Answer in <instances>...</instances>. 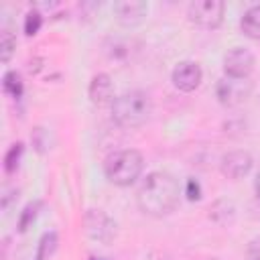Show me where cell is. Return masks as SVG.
<instances>
[{"instance_id": "cell-1", "label": "cell", "mask_w": 260, "mask_h": 260, "mask_svg": "<svg viewBox=\"0 0 260 260\" xmlns=\"http://www.w3.org/2000/svg\"><path fill=\"white\" fill-rule=\"evenodd\" d=\"M181 199V187L179 181L165 171H154L146 175V179L140 183L136 191V203L142 213L152 217L169 215L177 209Z\"/></svg>"}, {"instance_id": "cell-2", "label": "cell", "mask_w": 260, "mask_h": 260, "mask_svg": "<svg viewBox=\"0 0 260 260\" xmlns=\"http://www.w3.org/2000/svg\"><path fill=\"white\" fill-rule=\"evenodd\" d=\"M152 100L140 89L124 91L112 102V118L122 128H140L150 120Z\"/></svg>"}, {"instance_id": "cell-3", "label": "cell", "mask_w": 260, "mask_h": 260, "mask_svg": "<svg viewBox=\"0 0 260 260\" xmlns=\"http://www.w3.org/2000/svg\"><path fill=\"white\" fill-rule=\"evenodd\" d=\"M142 169H144V158L134 148L116 150L104 162V173H106L108 181L114 183V185H118V187L132 185L140 177Z\"/></svg>"}, {"instance_id": "cell-4", "label": "cell", "mask_w": 260, "mask_h": 260, "mask_svg": "<svg viewBox=\"0 0 260 260\" xmlns=\"http://www.w3.org/2000/svg\"><path fill=\"white\" fill-rule=\"evenodd\" d=\"M252 91H254V83L250 81V77H230V75H223L217 81V85H215V95H217L219 104L225 106V108L242 106L244 102H248Z\"/></svg>"}, {"instance_id": "cell-5", "label": "cell", "mask_w": 260, "mask_h": 260, "mask_svg": "<svg viewBox=\"0 0 260 260\" xmlns=\"http://www.w3.org/2000/svg\"><path fill=\"white\" fill-rule=\"evenodd\" d=\"M223 10L225 4L221 0H195L187 8L189 22L199 26V28H217L223 20Z\"/></svg>"}, {"instance_id": "cell-6", "label": "cell", "mask_w": 260, "mask_h": 260, "mask_svg": "<svg viewBox=\"0 0 260 260\" xmlns=\"http://www.w3.org/2000/svg\"><path fill=\"white\" fill-rule=\"evenodd\" d=\"M254 55L246 47H234L223 57V71L230 77H250L254 71Z\"/></svg>"}, {"instance_id": "cell-7", "label": "cell", "mask_w": 260, "mask_h": 260, "mask_svg": "<svg viewBox=\"0 0 260 260\" xmlns=\"http://www.w3.org/2000/svg\"><path fill=\"white\" fill-rule=\"evenodd\" d=\"M171 79H173V85L179 89V91H195L203 79V71L199 67V63L195 61H179L171 73Z\"/></svg>"}, {"instance_id": "cell-8", "label": "cell", "mask_w": 260, "mask_h": 260, "mask_svg": "<svg viewBox=\"0 0 260 260\" xmlns=\"http://www.w3.org/2000/svg\"><path fill=\"white\" fill-rule=\"evenodd\" d=\"M252 154L246 152V150H232V152H225L221 156V162H219V169H221V175L232 179V181H238L242 177H246L252 169Z\"/></svg>"}, {"instance_id": "cell-9", "label": "cell", "mask_w": 260, "mask_h": 260, "mask_svg": "<svg viewBox=\"0 0 260 260\" xmlns=\"http://www.w3.org/2000/svg\"><path fill=\"white\" fill-rule=\"evenodd\" d=\"M85 232L98 242L108 244L116 236V223L102 211V209H91L85 215Z\"/></svg>"}, {"instance_id": "cell-10", "label": "cell", "mask_w": 260, "mask_h": 260, "mask_svg": "<svg viewBox=\"0 0 260 260\" xmlns=\"http://www.w3.org/2000/svg\"><path fill=\"white\" fill-rule=\"evenodd\" d=\"M114 12L120 24L124 26H136L144 20L148 12V4L142 0H122L114 4Z\"/></svg>"}, {"instance_id": "cell-11", "label": "cell", "mask_w": 260, "mask_h": 260, "mask_svg": "<svg viewBox=\"0 0 260 260\" xmlns=\"http://www.w3.org/2000/svg\"><path fill=\"white\" fill-rule=\"evenodd\" d=\"M89 100L91 104L95 106H106V104H112L116 98H114V83H112V77L108 73H98L91 77L89 81Z\"/></svg>"}, {"instance_id": "cell-12", "label": "cell", "mask_w": 260, "mask_h": 260, "mask_svg": "<svg viewBox=\"0 0 260 260\" xmlns=\"http://www.w3.org/2000/svg\"><path fill=\"white\" fill-rule=\"evenodd\" d=\"M240 28H242V32H244L246 37L260 41V4L250 6V8L244 12V16H242V20H240Z\"/></svg>"}, {"instance_id": "cell-13", "label": "cell", "mask_w": 260, "mask_h": 260, "mask_svg": "<svg viewBox=\"0 0 260 260\" xmlns=\"http://www.w3.org/2000/svg\"><path fill=\"white\" fill-rule=\"evenodd\" d=\"M2 87H4V91L8 95L20 98V93H22V79H20V75L16 71H6L4 77H2Z\"/></svg>"}, {"instance_id": "cell-14", "label": "cell", "mask_w": 260, "mask_h": 260, "mask_svg": "<svg viewBox=\"0 0 260 260\" xmlns=\"http://www.w3.org/2000/svg\"><path fill=\"white\" fill-rule=\"evenodd\" d=\"M57 248V234L55 232H49L41 238L39 242V252H37V260H47Z\"/></svg>"}, {"instance_id": "cell-15", "label": "cell", "mask_w": 260, "mask_h": 260, "mask_svg": "<svg viewBox=\"0 0 260 260\" xmlns=\"http://www.w3.org/2000/svg\"><path fill=\"white\" fill-rule=\"evenodd\" d=\"M14 49H16V39L12 37V32H10V30H4V32H2V37H0V57H2V61H4V63H8V61H10V57H12Z\"/></svg>"}, {"instance_id": "cell-16", "label": "cell", "mask_w": 260, "mask_h": 260, "mask_svg": "<svg viewBox=\"0 0 260 260\" xmlns=\"http://www.w3.org/2000/svg\"><path fill=\"white\" fill-rule=\"evenodd\" d=\"M20 154H22V144H20V142H16V144H12V146L8 148V152H6V156H4V169H6V173H12V171L18 167Z\"/></svg>"}, {"instance_id": "cell-17", "label": "cell", "mask_w": 260, "mask_h": 260, "mask_svg": "<svg viewBox=\"0 0 260 260\" xmlns=\"http://www.w3.org/2000/svg\"><path fill=\"white\" fill-rule=\"evenodd\" d=\"M41 24H43L41 12L30 10V12L26 14V18H24V32H26V35H37L39 28H41Z\"/></svg>"}, {"instance_id": "cell-18", "label": "cell", "mask_w": 260, "mask_h": 260, "mask_svg": "<svg viewBox=\"0 0 260 260\" xmlns=\"http://www.w3.org/2000/svg\"><path fill=\"white\" fill-rule=\"evenodd\" d=\"M37 207H39V203H35V205H26L24 213L20 215V223H18V225H20V232H24L26 225L30 223V219H35V213H37L35 209H37Z\"/></svg>"}, {"instance_id": "cell-19", "label": "cell", "mask_w": 260, "mask_h": 260, "mask_svg": "<svg viewBox=\"0 0 260 260\" xmlns=\"http://www.w3.org/2000/svg\"><path fill=\"white\" fill-rule=\"evenodd\" d=\"M185 195H187L191 201L199 199V197H201V185H199L195 179H189V181H187V189H185Z\"/></svg>"}, {"instance_id": "cell-20", "label": "cell", "mask_w": 260, "mask_h": 260, "mask_svg": "<svg viewBox=\"0 0 260 260\" xmlns=\"http://www.w3.org/2000/svg\"><path fill=\"white\" fill-rule=\"evenodd\" d=\"M248 260H260V236H256L254 240H250L248 250H246Z\"/></svg>"}, {"instance_id": "cell-21", "label": "cell", "mask_w": 260, "mask_h": 260, "mask_svg": "<svg viewBox=\"0 0 260 260\" xmlns=\"http://www.w3.org/2000/svg\"><path fill=\"white\" fill-rule=\"evenodd\" d=\"M254 191H256V197L260 199V173H258L256 179H254Z\"/></svg>"}, {"instance_id": "cell-22", "label": "cell", "mask_w": 260, "mask_h": 260, "mask_svg": "<svg viewBox=\"0 0 260 260\" xmlns=\"http://www.w3.org/2000/svg\"><path fill=\"white\" fill-rule=\"evenodd\" d=\"M207 260H219V258H207Z\"/></svg>"}, {"instance_id": "cell-23", "label": "cell", "mask_w": 260, "mask_h": 260, "mask_svg": "<svg viewBox=\"0 0 260 260\" xmlns=\"http://www.w3.org/2000/svg\"><path fill=\"white\" fill-rule=\"evenodd\" d=\"M93 260H98V258H93Z\"/></svg>"}]
</instances>
